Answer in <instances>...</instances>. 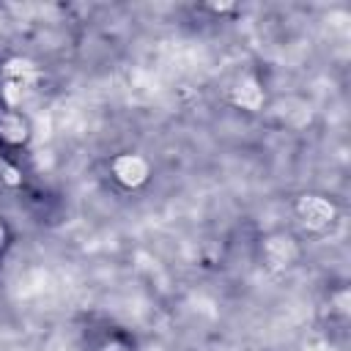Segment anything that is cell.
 Masks as SVG:
<instances>
[{
    "mask_svg": "<svg viewBox=\"0 0 351 351\" xmlns=\"http://www.w3.org/2000/svg\"><path fill=\"white\" fill-rule=\"evenodd\" d=\"M230 101H233L236 107H241V110L255 112V110L263 107V85H261L255 77H241V80L233 85V90H230Z\"/></svg>",
    "mask_w": 351,
    "mask_h": 351,
    "instance_id": "cell-6",
    "label": "cell"
},
{
    "mask_svg": "<svg viewBox=\"0 0 351 351\" xmlns=\"http://www.w3.org/2000/svg\"><path fill=\"white\" fill-rule=\"evenodd\" d=\"M296 217L307 230H326L337 219V206L324 195H302L296 200Z\"/></svg>",
    "mask_w": 351,
    "mask_h": 351,
    "instance_id": "cell-3",
    "label": "cell"
},
{
    "mask_svg": "<svg viewBox=\"0 0 351 351\" xmlns=\"http://www.w3.org/2000/svg\"><path fill=\"white\" fill-rule=\"evenodd\" d=\"M261 255H263V266L269 271H285V269H291L299 261L302 250H299V241L291 233L277 230V233H269L263 239Z\"/></svg>",
    "mask_w": 351,
    "mask_h": 351,
    "instance_id": "cell-2",
    "label": "cell"
},
{
    "mask_svg": "<svg viewBox=\"0 0 351 351\" xmlns=\"http://www.w3.org/2000/svg\"><path fill=\"white\" fill-rule=\"evenodd\" d=\"M36 77H38V69H36L33 60H27V58H8L0 66V93H3L5 107L19 110V104L33 90Z\"/></svg>",
    "mask_w": 351,
    "mask_h": 351,
    "instance_id": "cell-1",
    "label": "cell"
},
{
    "mask_svg": "<svg viewBox=\"0 0 351 351\" xmlns=\"http://www.w3.org/2000/svg\"><path fill=\"white\" fill-rule=\"evenodd\" d=\"M33 137V126L30 118L14 107H3L0 110V143L5 145H25Z\"/></svg>",
    "mask_w": 351,
    "mask_h": 351,
    "instance_id": "cell-5",
    "label": "cell"
},
{
    "mask_svg": "<svg viewBox=\"0 0 351 351\" xmlns=\"http://www.w3.org/2000/svg\"><path fill=\"white\" fill-rule=\"evenodd\" d=\"M11 239H14V236H11V228H8V222L0 217V258H3L5 250L11 247Z\"/></svg>",
    "mask_w": 351,
    "mask_h": 351,
    "instance_id": "cell-8",
    "label": "cell"
},
{
    "mask_svg": "<svg viewBox=\"0 0 351 351\" xmlns=\"http://www.w3.org/2000/svg\"><path fill=\"white\" fill-rule=\"evenodd\" d=\"M304 351H335V348L329 343H324V340H313V343L304 346Z\"/></svg>",
    "mask_w": 351,
    "mask_h": 351,
    "instance_id": "cell-9",
    "label": "cell"
},
{
    "mask_svg": "<svg viewBox=\"0 0 351 351\" xmlns=\"http://www.w3.org/2000/svg\"><path fill=\"white\" fill-rule=\"evenodd\" d=\"M104 351H132V348H126L123 343H107V346H104Z\"/></svg>",
    "mask_w": 351,
    "mask_h": 351,
    "instance_id": "cell-10",
    "label": "cell"
},
{
    "mask_svg": "<svg viewBox=\"0 0 351 351\" xmlns=\"http://www.w3.org/2000/svg\"><path fill=\"white\" fill-rule=\"evenodd\" d=\"M110 170H112V178H115L121 186H126V189L143 186V184L148 181V176H151L148 162H145L143 156H137V154H118V156L110 162Z\"/></svg>",
    "mask_w": 351,
    "mask_h": 351,
    "instance_id": "cell-4",
    "label": "cell"
},
{
    "mask_svg": "<svg viewBox=\"0 0 351 351\" xmlns=\"http://www.w3.org/2000/svg\"><path fill=\"white\" fill-rule=\"evenodd\" d=\"M0 181H5V184H11V186H16V184L22 181L19 170H16L14 165H8L3 156H0Z\"/></svg>",
    "mask_w": 351,
    "mask_h": 351,
    "instance_id": "cell-7",
    "label": "cell"
}]
</instances>
